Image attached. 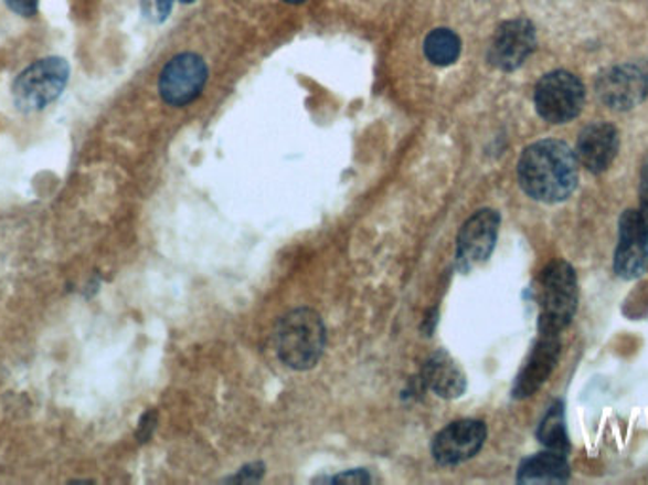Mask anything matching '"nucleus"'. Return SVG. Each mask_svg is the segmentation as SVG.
<instances>
[{"label": "nucleus", "instance_id": "obj_4", "mask_svg": "<svg viewBox=\"0 0 648 485\" xmlns=\"http://www.w3.org/2000/svg\"><path fill=\"white\" fill-rule=\"evenodd\" d=\"M68 82V63L61 57L36 61L15 78L12 95L23 113H36L54 103Z\"/></svg>", "mask_w": 648, "mask_h": 485}, {"label": "nucleus", "instance_id": "obj_13", "mask_svg": "<svg viewBox=\"0 0 648 485\" xmlns=\"http://www.w3.org/2000/svg\"><path fill=\"white\" fill-rule=\"evenodd\" d=\"M562 344L557 334H541V339L529 357L528 365L523 366L522 373L516 381L514 399H528L533 392L539 391L550 373L554 372L555 362L560 359Z\"/></svg>", "mask_w": 648, "mask_h": 485}, {"label": "nucleus", "instance_id": "obj_9", "mask_svg": "<svg viewBox=\"0 0 648 485\" xmlns=\"http://www.w3.org/2000/svg\"><path fill=\"white\" fill-rule=\"evenodd\" d=\"M537 33L529 20L504 21L495 31L489 46V63L501 71L522 67L529 55L535 52Z\"/></svg>", "mask_w": 648, "mask_h": 485}, {"label": "nucleus", "instance_id": "obj_19", "mask_svg": "<svg viewBox=\"0 0 648 485\" xmlns=\"http://www.w3.org/2000/svg\"><path fill=\"white\" fill-rule=\"evenodd\" d=\"M4 2L12 12L23 15V18H31L39 10V0H4Z\"/></svg>", "mask_w": 648, "mask_h": 485}, {"label": "nucleus", "instance_id": "obj_15", "mask_svg": "<svg viewBox=\"0 0 648 485\" xmlns=\"http://www.w3.org/2000/svg\"><path fill=\"white\" fill-rule=\"evenodd\" d=\"M571 478V468L562 453H539L523 461L518 471L520 484H565Z\"/></svg>", "mask_w": 648, "mask_h": 485}, {"label": "nucleus", "instance_id": "obj_3", "mask_svg": "<svg viewBox=\"0 0 648 485\" xmlns=\"http://www.w3.org/2000/svg\"><path fill=\"white\" fill-rule=\"evenodd\" d=\"M541 304V334H560L571 325L578 304V283L571 264L563 260L552 262L541 275L539 283Z\"/></svg>", "mask_w": 648, "mask_h": 485}, {"label": "nucleus", "instance_id": "obj_18", "mask_svg": "<svg viewBox=\"0 0 648 485\" xmlns=\"http://www.w3.org/2000/svg\"><path fill=\"white\" fill-rule=\"evenodd\" d=\"M173 8V0H142V10L148 20L163 21Z\"/></svg>", "mask_w": 648, "mask_h": 485}, {"label": "nucleus", "instance_id": "obj_20", "mask_svg": "<svg viewBox=\"0 0 648 485\" xmlns=\"http://www.w3.org/2000/svg\"><path fill=\"white\" fill-rule=\"evenodd\" d=\"M334 482H354V484H368V482H372V478L368 476L367 472L351 471L348 472V474L336 476Z\"/></svg>", "mask_w": 648, "mask_h": 485}, {"label": "nucleus", "instance_id": "obj_5", "mask_svg": "<svg viewBox=\"0 0 648 485\" xmlns=\"http://www.w3.org/2000/svg\"><path fill=\"white\" fill-rule=\"evenodd\" d=\"M586 89L581 78L567 71L544 74L535 87L537 113L550 124H567L581 114Z\"/></svg>", "mask_w": 648, "mask_h": 485}, {"label": "nucleus", "instance_id": "obj_2", "mask_svg": "<svg viewBox=\"0 0 648 485\" xmlns=\"http://www.w3.org/2000/svg\"><path fill=\"white\" fill-rule=\"evenodd\" d=\"M327 330L321 315L301 307L283 315L275 328V349L279 359L295 370H309L322 357Z\"/></svg>", "mask_w": 648, "mask_h": 485}, {"label": "nucleus", "instance_id": "obj_1", "mask_svg": "<svg viewBox=\"0 0 648 485\" xmlns=\"http://www.w3.org/2000/svg\"><path fill=\"white\" fill-rule=\"evenodd\" d=\"M518 180L529 198L542 203H560L575 192L578 160L567 143L539 140L525 148L518 164Z\"/></svg>", "mask_w": 648, "mask_h": 485}, {"label": "nucleus", "instance_id": "obj_22", "mask_svg": "<svg viewBox=\"0 0 648 485\" xmlns=\"http://www.w3.org/2000/svg\"><path fill=\"white\" fill-rule=\"evenodd\" d=\"M182 2H194V0H182Z\"/></svg>", "mask_w": 648, "mask_h": 485}, {"label": "nucleus", "instance_id": "obj_12", "mask_svg": "<svg viewBox=\"0 0 648 485\" xmlns=\"http://www.w3.org/2000/svg\"><path fill=\"white\" fill-rule=\"evenodd\" d=\"M620 147L618 129L607 122H594L582 129L576 140V160L588 169L589 173L599 175L607 171L615 161Z\"/></svg>", "mask_w": 648, "mask_h": 485}, {"label": "nucleus", "instance_id": "obj_16", "mask_svg": "<svg viewBox=\"0 0 648 485\" xmlns=\"http://www.w3.org/2000/svg\"><path fill=\"white\" fill-rule=\"evenodd\" d=\"M461 54V39L449 29H435L425 39V55L433 65L448 67Z\"/></svg>", "mask_w": 648, "mask_h": 485}, {"label": "nucleus", "instance_id": "obj_10", "mask_svg": "<svg viewBox=\"0 0 648 485\" xmlns=\"http://www.w3.org/2000/svg\"><path fill=\"white\" fill-rule=\"evenodd\" d=\"M488 429L476 419H461L436 434L433 455L436 463L444 466L461 465L475 457L486 442Z\"/></svg>", "mask_w": 648, "mask_h": 485}, {"label": "nucleus", "instance_id": "obj_11", "mask_svg": "<svg viewBox=\"0 0 648 485\" xmlns=\"http://www.w3.org/2000/svg\"><path fill=\"white\" fill-rule=\"evenodd\" d=\"M499 226L501 217L493 209H481L463 224L457 240V256L465 270L481 264L491 256L499 235Z\"/></svg>", "mask_w": 648, "mask_h": 485}, {"label": "nucleus", "instance_id": "obj_14", "mask_svg": "<svg viewBox=\"0 0 648 485\" xmlns=\"http://www.w3.org/2000/svg\"><path fill=\"white\" fill-rule=\"evenodd\" d=\"M423 381L442 399H457L467 389V379L461 368L446 352H435L423 368Z\"/></svg>", "mask_w": 648, "mask_h": 485}, {"label": "nucleus", "instance_id": "obj_8", "mask_svg": "<svg viewBox=\"0 0 648 485\" xmlns=\"http://www.w3.org/2000/svg\"><path fill=\"white\" fill-rule=\"evenodd\" d=\"M205 82L208 65L200 55H177L161 71L160 94L171 107H184L201 94Z\"/></svg>", "mask_w": 648, "mask_h": 485}, {"label": "nucleus", "instance_id": "obj_21", "mask_svg": "<svg viewBox=\"0 0 648 485\" xmlns=\"http://www.w3.org/2000/svg\"><path fill=\"white\" fill-rule=\"evenodd\" d=\"M285 2H288V4H300L304 0H285Z\"/></svg>", "mask_w": 648, "mask_h": 485}, {"label": "nucleus", "instance_id": "obj_17", "mask_svg": "<svg viewBox=\"0 0 648 485\" xmlns=\"http://www.w3.org/2000/svg\"><path fill=\"white\" fill-rule=\"evenodd\" d=\"M539 440L544 447H549L550 452L562 453V455L569 452L571 445H569L562 402H555L542 419L539 426Z\"/></svg>", "mask_w": 648, "mask_h": 485}, {"label": "nucleus", "instance_id": "obj_7", "mask_svg": "<svg viewBox=\"0 0 648 485\" xmlns=\"http://www.w3.org/2000/svg\"><path fill=\"white\" fill-rule=\"evenodd\" d=\"M648 267V222L641 211L628 209L618 222L615 272L622 280H637Z\"/></svg>", "mask_w": 648, "mask_h": 485}, {"label": "nucleus", "instance_id": "obj_6", "mask_svg": "<svg viewBox=\"0 0 648 485\" xmlns=\"http://www.w3.org/2000/svg\"><path fill=\"white\" fill-rule=\"evenodd\" d=\"M595 94L613 110H631L648 97V63L631 61L603 71Z\"/></svg>", "mask_w": 648, "mask_h": 485}]
</instances>
